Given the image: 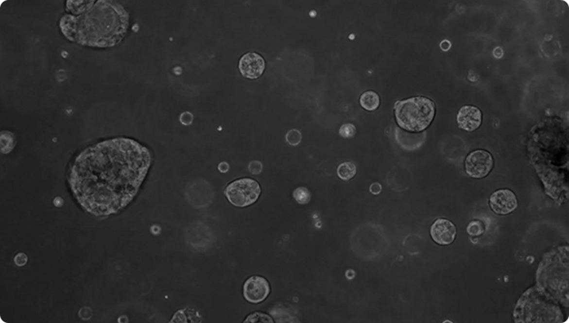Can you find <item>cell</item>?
<instances>
[{
	"label": "cell",
	"instance_id": "cell-17",
	"mask_svg": "<svg viewBox=\"0 0 569 323\" xmlns=\"http://www.w3.org/2000/svg\"><path fill=\"white\" fill-rule=\"evenodd\" d=\"M15 138L13 135L8 133V136H5V133H2V136H1V149H2V152L3 153H8L9 151L12 150L14 148V145L11 144H9V140Z\"/></svg>",
	"mask_w": 569,
	"mask_h": 323
},
{
	"label": "cell",
	"instance_id": "cell-16",
	"mask_svg": "<svg viewBox=\"0 0 569 323\" xmlns=\"http://www.w3.org/2000/svg\"><path fill=\"white\" fill-rule=\"evenodd\" d=\"M355 134H356V128L352 123H345L339 129V135L343 138H354Z\"/></svg>",
	"mask_w": 569,
	"mask_h": 323
},
{
	"label": "cell",
	"instance_id": "cell-8",
	"mask_svg": "<svg viewBox=\"0 0 569 323\" xmlns=\"http://www.w3.org/2000/svg\"><path fill=\"white\" fill-rule=\"evenodd\" d=\"M239 69L243 77L255 80L261 77L265 71V59L258 53H246L240 58Z\"/></svg>",
	"mask_w": 569,
	"mask_h": 323
},
{
	"label": "cell",
	"instance_id": "cell-20",
	"mask_svg": "<svg viewBox=\"0 0 569 323\" xmlns=\"http://www.w3.org/2000/svg\"><path fill=\"white\" fill-rule=\"evenodd\" d=\"M15 262H16V265H18V266L25 265L26 264V262H27V256L25 255V254H22V253L18 254L16 256V258H15Z\"/></svg>",
	"mask_w": 569,
	"mask_h": 323
},
{
	"label": "cell",
	"instance_id": "cell-18",
	"mask_svg": "<svg viewBox=\"0 0 569 323\" xmlns=\"http://www.w3.org/2000/svg\"><path fill=\"white\" fill-rule=\"evenodd\" d=\"M286 140H287V142L289 143L290 145H298L299 143H300L301 140H302V135H301V133L299 132V131H297V130L293 129V130H291V131H290V132L287 134V136H286Z\"/></svg>",
	"mask_w": 569,
	"mask_h": 323
},
{
	"label": "cell",
	"instance_id": "cell-5",
	"mask_svg": "<svg viewBox=\"0 0 569 323\" xmlns=\"http://www.w3.org/2000/svg\"><path fill=\"white\" fill-rule=\"evenodd\" d=\"M465 171L472 178H483L491 172L494 159L488 151L477 150L468 154L465 160Z\"/></svg>",
	"mask_w": 569,
	"mask_h": 323
},
{
	"label": "cell",
	"instance_id": "cell-4",
	"mask_svg": "<svg viewBox=\"0 0 569 323\" xmlns=\"http://www.w3.org/2000/svg\"><path fill=\"white\" fill-rule=\"evenodd\" d=\"M224 194L234 206L246 207L257 202L261 194V188L254 179H238L225 188Z\"/></svg>",
	"mask_w": 569,
	"mask_h": 323
},
{
	"label": "cell",
	"instance_id": "cell-9",
	"mask_svg": "<svg viewBox=\"0 0 569 323\" xmlns=\"http://www.w3.org/2000/svg\"><path fill=\"white\" fill-rule=\"evenodd\" d=\"M430 235L437 244L446 246L454 242L457 236V228L448 219H438L431 225Z\"/></svg>",
	"mask_w": 569,
	"mask_h": 323
},
{
	"label": "cell",
	"instance_id": "cell-12",
	"mask_svg": "<svg viewBox=\"0 0 569 323\" xmlns=\"http://www.w3.org/2000/svg\"><path fill=\"white\" fill-rule=\"evenodd\" d=\"M337 173L339 178L344 181H349L351 179L354 178L356 175L357 168L352 162H343L338 167Z\"/></svg>",
	"mask_w": 569,
	"mask_h": 323
},
{
	"label": "cell",
	"instance_id": "cell-7",
	"mask_svg": "<svg viewBox=\"0 0 569 323\" xmlns=\"http://www.w3.org/2000/svg\"><path fill=\"white\" fill-rule=\"evenodd\" d=\"M518 206L517 196L509 189H500L491 194L489 206L498 215H508L514 212Z\"/></svg>",
	"mask_w": 569,
	"mask_h": 323
},
{
	"label": "cell",
	"instance_id": "cell-10",
	"mask_svg": "<svg viewBox=\"0 0 569 323\" xmlns=\"http://www.w3.org/2000/svg\"><path fill=\"white\" fill-rule=\"evenodd\" d=\"M457 122L459 129L473 132L479 129L482 123V113L477 107L464 106L457 115Z\"/></svg>",
	"mask_w": 569,
	"mask_h": 323
},
{
	"label": "cell",
	"instance_id": "cell-19",
	"mask_svg": "<svg viewBox=\"0 0 569 323\" xmlns=\"http://www.w3.org/2000/svg\"><path fill=\"white\" fill-rule=\"evenodd\" d=\"M249 169L250 172L255 174V175H258L261 172V163L259 161H252L251 163L249 164Z\"/></svg>",
	"mask_w": 569,
	"mask_h": 323
},
{
	"label": "cell",
	"instance_id": "cell-15",
	"mask_svg": "<svg viewBox=\"0 0 569 323\" xmlns=\"http://www.w3.org/2000/svg\"><path fill=\"white\" fill-rule=\"evenodd\" d=\"M244 322L245 323H248V322L249 323H274V320L266 314L256 312V313L249 315Z\"/></svg>",
	"mask_w": 569,
	"mask_h": 323
},
{
	"label": "cell",
	"instance_id": "cell-3",
	"mask_svg": "<svg viewBox=\"0 0 569 323\" xmlns=\"http://www.w3.org/2000/svg\"><path fill=\"white\" fill-rule=\"evenodd\" d=\"M394 108L397 124L412 133L422 132L428 129L436 114L434 102L422 96L397 102Z\"/></svg>",
	"mask_w": 569,
	"mask_h": 323
},
{
	"label": "cell",
	"instance_id": "cell-2",
	"mask_svg": "<svg viewBox=\"0 0 569 323\" xmlns=\"http://www.w3.org/2000/svg\"><path fill=\"white\" fill-rule=\"evenodd\" d=\"M60 28L68 40L83 46L106 48L126 35L129 13L113 1H68Z\"/></svg>",
	"mask_w": 569,
	"mask_h": 323
},
{
	"label": "cell",
	"instance_id": "cell-22",
	"mask_svg": "<svg viewBox=\"0 0 569 323\" xmlns=\"http://www.w3.org/2000/svg\"><path fill=\"white\" fill-rule=\"evenodd\" d=\"M440 46L443 51H448V50L450 49V47H451V43H450L448 40H443V42L440 44Z\"/></svg>",
	"mask_w": 569,
	"mask_h": 323
},
{
	"label": "cell",
	"instance_id": "cell-21",
	"mask_svg": "<svg viewBox=\"0 0 569 323\" xmlns=\"http://www.w3.org/2000/svg\"><path fill=\"white\" fill-rule=\"evenodd\" d=\"M381 189V185L379 184V183H374V184L371 185V187H370V191H371L373 194H375V195H378L379 193H380Z\"/></svg>",
	"mask_w": 569,
	"mask_h": 323
},
{
	"label": "cell",
	"instance_id": "cell-14",
	"mask_svg": "<svg viewBox=\"0 0 569 323\" xmlns=\"http://www.w3.org/2000/svg\"><path fill=\"white\" fill-rule=\"evenodd\" d=\"M293 197L299 204H308L311 200V193L308 188L301 187L293 191Z\"/></svg>",
	"mask_w": 569,
	"mask_h": 323
},
{
	"label": "cell",
	"instance_id": "cell-1",
	"mask_svg": "<svg viewBox=\"0 0 569 323\" xmlns=\"http://www.w3.org/2000/svg\"><path fill=\"white\" fill-rule=\"evenodd\" d=\"M151 163V151L138 142L112 138L82 151L68 182L83 209L97 217L112 215L136 197Z\"/></svg>",
	"mask_w": 569,
	"mask_h": 323
},
{
	"label": "cell",
	"instance_id": "cell-6",
	"mask_svg": "<svg viewBox=\"0 0 569 323\" xmlns=\"http://www.w3.org/2000/svg\"><path fill=\"white\" fill-rule=\"evenodd\" d=\"M243 297L252 304L264 302L271 293V286L268 280L259 275H253L244 282Z\"/></svg>",
	"mask_w": 569,
	"mask_h": 323
},
{
	"label": "cell",
	"instance_id": "cell-13",
	"mask_svg": "<svg viewBox=\"0 0 569 323\" xmlns=\"http://www.w3.org/2000/svg\"><path fill=\"white\" fill-rule=\"evenodd\" d=\"M485 231L483 221L480 220L471 221L467 226V233L471 237H480Z\"/></svg>",
	"mask_w": 569,
	"mask_h": 323
},
{
	"label": "cell",
	"instance_id": "cell-23",
	"mask_svg": "<svg viewBox=\"0 0 569 323\" xmlns=\"http://www.w3.org/2000/svg\"><path fill=\"white\" fill-rule=\"evenodd\" d=\"M219 169L221 172H227L229 169V166L226 162H222L219 164Z\"/></svg>",
	"mask_w": 569,
	"mask_h": 323
},
{
	"label": "cell",
	"instance_id": "cell-11",
	"mask_svg": "<svg viewBox=\"0 0 569 323\" xmlns=\"http://www.w3.org/2000/svg\"><path fill=\"white\" fill-rule=\"evenodd\" d=\"M360 106L367 111H375L379 107L380 99L378 93L374 91L363 92L360 99Z\"/></svg>",
	"mask_w": 569,
	"mask_h": 323
}]
</instances>
